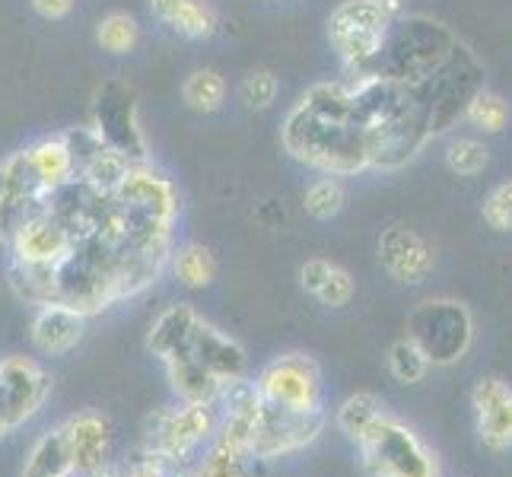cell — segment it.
<instances>
[{
  "mask_svg": "<svg viewBox=\"0 0 512 477\" xmlns=\"http://www.w3.org/2000/svg\"><path fill=\"white\" fill-rule=\"evenodd\" d=\"M280 144L296 159L322 175L366 172L363 134L353 118V93L347 80L315 83L299 96L280 128Z\"/></svg>",
  "mask_w": 512,
  "mask_h": 477,
  "instance_id": "1",
  "label": "cell"
},
{
  "mask_svg": "<svg viewBox=\"0 0 512 477\" xmlns=\"http://www.w3.org/2000/svg\"><path fill=\"white\" fill-rule=\"evenodd\" d=\"M353 93V118L363 134L366 166L395 172L408 166L430 144L427 105L417 86H404L373 74H347Z\"/></svg>",
  "mask_w": 512,
  "mask_h": 477,
  "instance_id": "2",
  "label": "cell"
},
{
  "mask_svg": "<svg viewBox=\"0 0 512 477\" xmlns=\"http://www.w3.org/2000/svg\"><path fill=\"white\" fill-rule=\"evenodd\" d=\"M455 45H458L455 35L443 23L430 20V16H398L379 51V58L366 74L395 80L404 86H417L449 61Z\"/></svg>",
  "mask_w": 512,
  "mask_h": 477,
  "instance_id": "3",
  "label": "cell"
},
{
  "mask_svg": "<svg viewBox=\"0 0 512 477\" xmlns=\"http://www.w3.org/2000/svg\"><path fill=\"white\" fill-rule=\"evenodd\" d=\"M360 462L366 477H439V462L423 439L385 411L360 436Z\"/></svg>",
  "mask_w": 512,
  "mask_h": 477,
  "instance_id": "4",
  "label": "cell"
},
{
  "mask_svg": "<svg viewBox=\"0 0 512 477\" xmlns=\"http://www.w3.org/2000/svg\"><path fill=\"white\" fill-rule=\"evenodd\" d=\"M398 20L379 0H344L328 16V39L347 74H366Z\"/></svg>",
  "mask_w": 512,
  "mask_h": 477,
  "instance_id": "5",
  "label": "cell"
},
{
  "mask_svg": "<svg viewBox=\"0 0 512 477\" xmlns=\"http://www.w3.org/2000/svg\"><path fill=\"white\" fill-rule=\"evenodd\" d=\"M420 99L427 105L430 137H443L465 118L471 99L484 90V64L474 58L462 42L452 48L449 61L436 70L433 77L417 83Z\"/></svg>",
  "mask_w": 512,
  "mask_h": 477,
  "instance_id": "6",
  "label": "cell"
},
{
  "mask_svg": "<svg viewBox=\"0 0 512 477\" xmlns=\"http://www.w3.org/2000/svg\"><path fill=\"white\" fill-rule=\"evenodd\" d=\"M408 338L423 350L430 366L458 363L474 341L471 312L455 299H427L408 318Z\"/></svg>",
  "mask_w": 512,
  "mask_h": 477,
  "instance_id": "7",
  "label": "cell"
},
{
  "mask_svg": "<svg viewBox=\"0 0 512 477\" xmlns=\"http://www.w3.org/2000/svg\"><path fill=\"white\" fill-rule=\"evenodd\" d=\"M258 398L280 411H315L322 408V369L306 353H284L261 369Z\"/></svg>",
  "mask_w": 512,
  "mask_h": 477,
  "instance_id": "8",
  "label": "cell"
},
{
  "mask_svg": "<svg viewBox=\"0 0 512 477\" xmlns=\"http://www.w3.org/2000/svg\"><path fill=\"white\" fill-rule=\"evenodd\" d=\"M90 128L102 137L105 147L125 153L131 163H147V137L140 128L137 96L125 83H102L93 96Z\"/></svg>",
  "mask_w": 512,
  "mask_h": 477,
  "instance_id": "9",
  "label": "cell"
},
{
  "mask_svg": "<svg viewBox=\"0 0 512 477\" xmlns=\"http://www.w3.org/2000/svg\"><path fill=\"white\" fill-rule=\"evenodd\" d=\"M51 376L26 357L0 360V436H10L45 408Z\"/></svg>",
  "mask_w": 512,
  "mask_h": 477,
  "instance_id": "10",
  "label": "cell"
},
{
  "mask_svg": "<svg viewBox=\"0 0 512 477\" xmlns=\"http://www.w3.org/2000/svg\"><path fill=\"white\" fill-rule=\"evenodd\" d=\"M325 423H328L325 408L280 411V408L261 404V417H258L255 439H252V458L274 462V458H280V455H293L299 449H306L322 436Z\"/></svg>",
  "mask_w": 512,
  "mask_h": 477,
  "instance_id": "11",
  "label": "cell"
},
{
  "mask_svg": "<svg viewBox=\"0 0 512 477\" xmlns=\"http://www.w3.org/2000/svg\"><path fill=\"white\" fill-rule=\"evenodd\" d=\"M77 236L64 220L55 214H39L23 223L16 233L4 242L10 252V264L20 268H39V271H58L61 264L74 255Z\"/></svg>",
  "mask_w": 512,
  "mask_h": 477,
  "instance_id": "12",
  "label": "cell"
},
{
  "mask_svg": "<svg viewBox=\"0 0 512 477\" xmlns=\"http://www.w3.org/2000/svg\"><path fill=\"white\" fill-rule=\"evenodd\" d=\"M217 423L220 417L214 411V404H182V408L166 411L160 417L150 449L160 452L172 465H185L207 439H214Z\"/></svg>",
  "mask_w": 512,
  "mask_h": 477,
  "instance_id": "13",
  "label": "cell"
},
{
  "mask_svg": "<svg viewBox=\"0 0 512 477\" xmlns=\"http://www.w3.org/2000/svg\"><path fill=\"white\" fill-rule=\"evenodd\" d=\"M376 252L379 264L398 284H423L436 268V249L417 229L404 223H392L388 229H382Z\"/></svg>",
  "mask_w": 512,
  "mask_h": 477,
  "instance_id": "14",
  "label": "cell"
},
{
  "mask_svg": "<svg viewBox=\"0 0 512 477\" xmlns=\"http://www.w3.org/2000/svg\"><path fill=\"white\" fill-rule=\"evenodd\" d=\"M112 198L121 207L134 210V214H147L163 223H175L182 214V201H179L175 185L163 172H156L147 163H134L125 179H121V185L115 188Z\"/></svg>",
  "mask_w": 512,
  "mask_h": 477,
  "instance_id": "15",
  "label": "cell"
},
{
  "mask_svg": "<svg viewBox=\"0 0 512 477\" xmlns=\"http://www.w3.org/2000/svg\"><path fill=\"white\" fill-rule=\"evenodd\" d=\"M61 427L67 433L74 474L77 477H99L105 471V462H109V439H112L109 420H105L102 414L83 411V414L67 417Z\"/></svg>",
  "mask_w": 512,
  "mask_h": 477,
  "instance_id": "16",
  "label": "cell"
},
{
  "mask_svg": "<svg viewBox=\"0 0 512 477\" xmlns=\"http://www.w3.org/2000/svg\"><path fill=\"white\" fill-rule=\"evenodd\" d=\"M86 318L90 315H83L80 309L64 306V303L39 306V312L32 318V328H29L32 347L45 353V357H64V353H70L83 341Z\"/></svg>",
  "mask_w": 512,
  "mask_h": 477,
  "instance_id": "17",
  "label": "cell"
},
{
  "mask_svg": "<svg viewBox=\"0 0 512 477\" xmlns=\"http://www.w3.org/2000/svg\"><path fill=\"white\" fill-rule=\"evenodd\" d=\"M188 353L198 360L210 376L220 379V382H233L239 376H245V366H249V357H245V347L229 338L226 331L214 328L210 322H198L191 334V347Z\"/></svg>",
  "mask_w": 512,
  "mask_h": 477,
  "instance_id": "18",
  "label": "cell"
},
{
  "mask_svg": "<svg viewBox=\"0 0 512 477\" xmlns=\"http://www.w3.org/2000/svg\"><path fill=\"white\" fill-rule=\"evenodd\" d=\"M198 322H201V315L194 312V306H188V303L169 306L166 312L156 315V322L150 325L147 350L163 363L182 357V353H188V347H191V334L198 328Z\"/></svg>",
  "mask_w": 512,
  "mask_h": 477,
  "instance_id": "19",
  "label": "cell"
},
{
  "mask_svg": "<svg viewBox=\"0 0 512 477\" xmlns=\"http://www.w3.org/2000/svg\"><path fill=\"white\" fill-rule=\"evenodd\" d=\"M150 13L185 39H214L220 32V13L207 0H147Z\"/></svg>",
  "mask_w": 512,
  "mask_h": 477,
  "instance_id": "20",
  "label": "cell"
},
{
  "mask_svg": "<svg viewBox=\"0 0 512 477\" xmlns=\"http://www.w3.org/2000/svg\"><path fill=\"white\" fill-rule=\"evenodd\" d=\"M23 153H26V163H29L32 175L39 179V185L45 191H58L70 179H77V159L70 153L67 140L61 134L35 140V144H29Z\"/></svg>",
  "mask_w": 512,
  "mask_h": 477,
  "instance_id": "21",
  "label": "cell"
},
{
  "mask_svg": "<svg viewBox=\"0 0 512 477\" xmlns=\"http://www.w3.org/2000/svg\"><path fill=\"white\" fill-rule=\"evenodd\" d=\"M299 284L309 296L319 299L322 306L341 309L353 299V277L350 271H344L341 264H334L328 258H309L303 268H299Z\"/></svg>",
  "mask_w": 512,
  "mask_h": 477,
  "instance_id": "22",
  "label": "cell"
},
{
  "mask_svg": "<svg viewBox=\"0 0 512 477\" xmlns=\"http://www.w3.org/2000/svg\"><path fill=\"white\" fill-rule=\"evenodd\" d=\"M166 376L172 392L179 395L182 404H217L220 395V379H214L207 369L191 357V353H182L166 363Z\"/></svg>",
  "mask_w": 512,
  "mask_h": 477,
  "instance_id": "23",
  "label": "cell"
},
{
  "mask_svg": "<svg viewBox=\"0 0 512 477\" xmlns=\"http://www.w3.org/2000/svg\"><path fill=\"white\" fill-rule=\"evenodd\" d=\"M67 474H74L67 433H64V427L45 430L26 455L23 477H67Z\"/></svg>",
  "mask_w": 512,
  "mask_h": 477,
  "instance_id": "24",
  "label": "cell"
},
{
  "mask_svg": "<svg viewBox=\"0 0 512 477\" xmlns=\"http://www.w3.org/2000/svg\"><path fill=\"white\" fill-rule=\"evenodd\" d=\"M169 268L185 290H204L217 280V258L198 242H185L179 249H172Z\"/></svg>",
  "mask_w": 512,
  "mask_h": 477,
  "instance_id": "25",
  "label": "cell"
},
{
  "mask_svg": "<svg viewBox=\"0 0 512 477\" xmlns=\"http://www.w3.org/2000/svg\"><path fill=\"white\" fill-rule=\"evenodd\" d=\"M131 166L134 163L125 153H118L112 147H102V150H96L80 166L77 179H83L86 185H90L93 191H99V194H115V188L121 185V179H125Z\"/></svg>",
  "mask_w": 512,
  "mask_h": 477,
  "instance_id": "26",
  "label": "cell"
},
{
  "mask_svg": "<svg viewBox=\"0 0 512 477\" xmlns=\"http://www.w3.org/2000/svg\"><path fill=\"white\" fill-rule=\"evenodd\" d=\"M182 99L191 112L198 115H214L223 109L226 102V80L217 74V70L201 67V70H191L182 83Z\"/></svg>",
  "mask_w": 512,
  "mask_h": 477,
  "instance_id": "27",
  "label": "cell"
},
{
  "mask_svg": "<svg viewBox=\"0 0 512 477\" xmlns=\"http://www.w3.org/2000/svg\"><path fill=\"white\" fill-rule=\"evenodd\" d=\"M96 42L102 51H109V55H131L140 42V23L125 10L105 13L96 26Z\"/></svg>",
  "mask_w": 512,
  "mask_h": 477,
  "instance_id": "28",
  "label": "cell"
},
{
  "mask_svg": "<svg viewBox=\"0 0 512 477\" xmlns=\"http://www.w3.org/2000/svg\"><path fill=\"white\" fill-rule=\"evenodd\" d=\"M379 414H382V401L373 392H357L338 408L334 423H338V430L350 439V443H360V436L373 427V420Z\"/></svg>",
  "mask_w": 512,
  "mask_h": 477,
  "instance_id": "29",
  "label": "cell"
},
{
  "mask_svg": "<svg viewBox=\"0 0 512 477\" xmlns=\"http://www.w3.org/2000/svg\"><path fill=\"white\" fill-rule=\"evenodd\" d=\"M249 458H252V452L226 443V439H220L214 433V443H210L207 455L198 465V477H245V471H249Z\"/></svg>",
  "mask_w": 512,
  "mask_h": 477,
  "instance_id": "30",
  "label": "cell"
},
{
  "mask_svg": "<svg viewBox=\"0 0 512 477\" xmlns=\"http://www.w3.org/2000/svg\"><path fill=\"white\" fill-rule=\"evenodd\" d=\"M344 204H347V191L338 179H334V175H319V179H312L303 191V207H306V214L315 220L338 217L344 210Z\"/></svg>",
  "mask_w": 512,
  "mask_h": 477,
  "instance_id": "31",
  "label": "cell"
},
{
  "mask_svg": "<svg viewBox=\"0 0 512 477\" xmlns=\"http://www.w3.org/2000/svg\"><path fill=\"white\" fill-rule=\"evenodd\" d=\"M478 417V436L490 452H506L512 449V395L503 398L493 408L474 414Z\"/></svg>",
  "mask_w": 512,
  "mask_h": 477,
  "instance_id": "32",
  "label": "cell"
},
{
  "mask_svg": "<svg viewBox=\"0 0 512 477\" xmlns=\"http://www.w3.org/2000/svg\"><path fill=\"white\" fill-rule=\"evenodd\" d=\"M465 121H471V125L484 134H500L509 121V102L500 93H493L484 86V90H478V96L471 99Z\"/></svg>",
  "mask_w": 512,
  "mask_h": 477,
  "instance_id": "33",
  "label": "cell"
},
{
  "mask_svg": "<svg viewBox=\"0 0 512 477\" xmlns=\"http://www.w3.org/2000/svg\"><path fill=\"white\" fill-rule=\"evenodd\" d=\"M388 369H392V376L401 385H417V382H423V376H427L430 360L423 357V350L411 338H401L392 344V350H388Z\"/></svg>",
  "mask_w": 512,
  "mask_h": 477,
  "instance_id": "34",
  "label": "cell"
},
{
  "mask_svg": "<svg viewBox=\"0 0 512 477\" xmlns=\"http://www.w3.org/2000/svg\"><path fill=\"white\" fill-rule=\"evenodd\" d=\"M446 163L455 175H481L490 163V150L481 144L478 137H452L446 147Z\"/></svg>",
  "mask_w": 512,
  "mask_h": 477,
  "instance_id": "35",
  "label": "cell"
},
{
  "mask_svg": "<svg viewBox=\"0 0 512 477\" xmlns=\"http://www.w3.org/2000/svg\"><path fill=\"white\" fill-rule=\"evenodd\" d=\"M277 96H280V80L271 74V70H252L239 86V99L245 102V109H252V112L271 109Z\"/></svg>",
  "mask_w": 512,
  "mask_h": 477,
  "instance_id": "36",
  "label": "cell"
},
{
  "mask_svg": "<svg viewBox=\"0 0 512 477\" xmlns=\"http://www.w3.org/2000/svg\"><path fill=\"white\" fill-rule=\"evenodd\" d=\"M481 217L493 233H509L512 229V182H503L487 194Z\"/></svg>",
  "mask_w": 512,
  "mask_h": 477,
  "instance_id": "37",
  "label": "cell"
},
{
  "mask_svg": "<svg viewBox=\"0 0 512 477\" xmlns=\"http://www.w3.org/2000/svg\"><path fill=\"white\" fill-rule=\"evenodd\" d=\"M29 4L42 20H64V16L74 13L77 0H29Z\"/></svg>",
  "mask_w": 512,
  "mask_h": 477,
  "instance_id": "38",
  "label": "cell"
},
{
  "mask_svg": "<svg viewBox=\"0 0 512 477\" xmlns=\"http://www.w3.org/2000/svg\"><path fill=\"white\" fill-rule=\"evenodd\" d=\"M163 477H198V468H188V465H172Z\"/></svg>",
  "mask_w": 512,
  "mask_h": 477,
  "instance_id": "39",
  "label": "cell"
},
{
  "mask_svg": "<svg viewBox=\"0 0 512 477\" xmlns=\"http://www.w3.org/2000/svg\"><path fill=\"white\" fill-rule=\"evenodd\" d=\"M379 4H382V7H388L392 13H398V16H401V10H404V0H379Z\"/></svg>",
  "mask_w": 512,
  "mask_h": 477,
  "instance_id": "40",
  "label": "cell"
},
{
  "mask_svg": "<svg viewBox=\"0 0 512 477\" xmlns=\"http://www.w3.org/2000/svg\"><path fill=\"white\" fill-rule=\"evenodd\" d=\"M121 477H156V474H150V471H128V474H121Z\"/></svg>",
  "mask_w": 512,
  "mask_h": 477,
  "instance_id": "41",
  "label": "cell"
},
{
  "mask_svg": "<svg viewBox=\"0 0 512 477\" xmlns=\"http://www.w3.org/2000/svg\"><path fill=\"white\" fill-rule=\"evenodd\" d=\"M67 477H77V474H67Z\"/></svg>",
  "mask_w": 512,
  "mask_h": 477,
  "instance_id": "42",
  "label": "cell"
}]
</instances>
